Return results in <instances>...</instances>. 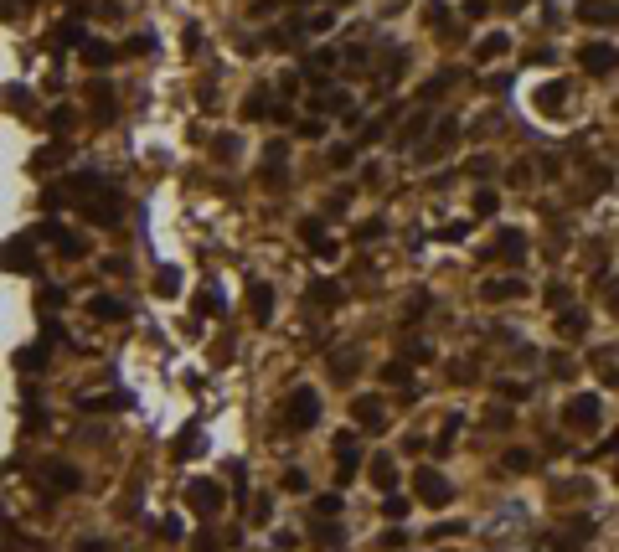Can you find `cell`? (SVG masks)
<instances>
[{
  "label": "cell",
  "mask_w": 619,
  "mask_h": 552,
  "mask_svg": "<svg viewBox=\"0 0 619 552\" xmlns=\"http://www.w3.org/2000/svg\"><path fill=\"white\" fill-rule=\"evenodd\" d=\"M480 294H485V305H500V299H511V294H526V284L521 279H491Z\"/></svg>",
  "instance_id": "30bf717a"
},
{
  "label": "cell",
  "mask_w": 619,
  "mask_h": 552,
  "mask_svg": "<svg viewBox=\"0 0 619 552\" xmlns=\"http://www.w3.org/2000/svg\"><path fill=\"white\" fill-rule=\"evenodd\" d=\"M511 42H506V31H491V36H485V42H480V52H475V62H491V57H500V52H506Z\"/></svg>",
  "instance_id": "d6986e66"
},
{
  "label": "cell",
  "mask_w": 619,
  "mask_h": 552,
  "mask_svg": "<svg viewBox=\"0 0 619 552\" xmlns=\"http://www.w3.org/2000/svg\"><path fill=\"white\" fill-rule=\"evenodd\" d=\"M351 413H357L361 428H382V398H357V403H351Z\"/></svg>",
  "instance_id": "8fae6325"
},
{
  "label": "cell",
  "mask_w": 619,
  "mask_h": 552,
  "mask_svg": "<svg viewBox=\"0 0 619 552\" xmlns=\"http://www.w3.org/2000/svg\"><path fill=\"white\" fill-rule=\"evenodd\" d=\"M382 382H387V387H403L408 382V366L403 361H387V366H382Z\"/></svg>",
  "instance_id": "cb8c5ba5"
},
{
  "label": "cell",
  "mask_w": 619,
  "mask_h": 552,
  "mask_svg": "<svg viewBox=\"0 0 619 552\" xmlns=\"http://www.w3.org/2000/svg\"><path fill=\"white\" fill-rule=\"evenodd\" d=\"M562 98H568V88H542V94H537V109L552 114V109H562Z\"/></svg>",
  "instance_id": "44dd1931"
},
{
  "label": "cell",
  "mask_w": 619,
  "mask_h": 552,
  "mask_svg": "<svg viewBox=\"0 0 619 552\" xmlns=\"http://www.w3.org/2000/svg\"><path fill=\"white\" fill-rule=\"evenodd\" d=\"M248 305H253V320H269L274 315V294L263 284H253V294H248Z\"/></svg>",
  "instance_id": "e0dca14e"
},
{
  "label": "cell",
  "mask_w": 619,
  "mask_h": 552,
  "mask_svg": "<svg viewBox=\"0 0 619 552\" xmlns=\"http://www.w3.org/2000/svg\"><path fill=\"white\" fill-rule=\"evenodd\" d=\"M6 269L10 274H31L36 269V253H31V243H26V238H10L6 243Z\"/></svg>",
  "instance_id": "9c48e42d"
},
{
  "label": "cell",
  "mask_w": 619,
  "mask_h": 552,
  "mask_svg": "<svg viewBox=\"0 0 619 552\" xmlns=\"http://www.w3.org/2000/svg\"><path fill=\"white\" fill-rule=\"evenodd\" d=\"M176 284H181V274H176V269H161V279H155V289H161V294H176Z\"/></svg>",
  "instance_id": "4316f807"
},
{
  "label": "cell",
  "mask_w": 619,
  "mask_h": 552,
  "mask_svg": "<svg viewBox=\"0 0 619 552\" xmlns=\"http://www.w3.org/2000/svg\"><path fill=\"white\" fill-rule=\"evenodd\" d=\"M372 480L382 485V491H392V485H398V465H392V459H377V465H372Z\"/></svg>",
  "instance_id": "ffe728a7"
},
{
  "label": "cell",
  "mask_w": 619,
  "mask_h": 552,
  "mask_svg": "<svg viewBox=\"0 0 619 552\" xmlns=\"http://www.w3.org/2000/svg\"><path fill=\"white\" fill-rule=\"evenodd\" d=\"M578 21L583 26H619V6L614 0H578Z\"/></svg>",
  "instance_id": "52a82bcc"
},
{
  "label": "cell",
  "mask_w": 619,
  "mask_h": 552,
  "mask_svg": "<svg viewBox=\"0 0 619 552\" xmlns=\"http://www.w3.org/2000/svg\"><path fill=\"white\" fill-rule=\"evenodd\" d=\"M480 258H506V264H521V258H526V238H521V232H500V238H495V248H485V253Z\"/></svg>",
  "instance_id": "ba28073f"
},
{
  "label": "cell",
  "mask_w": 619,
  "mask_h": 552,
  "mask_svg": "<svg viewBox=\"0 0 619 552\" xmlns=\"http://www.w3.org/2000/svg\"><path fill=\"white\" fill-rule=\"evenodd\" d=\"M310 299H315V305H325V310H336V305H341V289H336L331 279H315V284H310Z\"/></svg>",
  "instance_id": "4fadbf2b"
},
{
  "label": "cell",
  "mask_w": 619,
  "mask_h": 552,
  "mask_svg": "<svg viewBox=\"0 0 619 552\" xmlns=\"http://www.w3.org/2000/svg\"><path fill=\"white\" fill-rule=\"evenodd\" d=\"M413 491H418V501H424V506H449V501H454L449 480H444L439 470H428V465L413 475Z\"/></svg>",
  "instance_id": "7a4b0ae2"
},
{
  "label": "cell",
  "mask_w": 619,
  "mask_h": 552,
  "mask_svg": "<svg viewBox=\"0 0 619 552\" xmlns=\"http://www.w3.org/2000/svg\"><path fill=\"white\" fill-rule=\"evenodd\" d=\"M578 62H583V73L604 77V73H614V68H619V52H614L609 42H588L583 52H578Z\"/></svg>",
  "instance_id": "8992f818"
},
{
  "label": "cell",
  "mask_w": 619,
  "mask_h": 552,
  "mask_svg": "<svg viewBox=\"0 0 619 552\" xmlns=\"http://www.w3.org/2000/svg\"><path fill=\"white\" fill-rule=\"evenodd\" d=\"M583 325H588V315L568 305V310H562V320H558V331L568 336V341H578V336H583Z\"/></svg>",
  "instance_id": "9a60e30c"
},
{
  "label": "cell",
  "mask_w": 619,
  "mask_h": 552,
  "mask_svg": "<svg viewBox=\"0 0 619 552\" xmlns=\"http://www.w3.org/2000/svg\"><path fill=\"white\" fill-rule=\"evenodd\" d=\"M315 418H320V392L315 387H289V398H284V428L289 433H305V428H315Z\"/></svg>",
  "instance_id": "6da1fadb"
},
{
  "label": "cell",
  "mask_w": 619,
  "mask_h": 552,
  "mask_svg": "<svg viewBox=\"0 0 619 552\" xmlns=\"http://www.w3.org/2000/svg\"><path fill=\"white\" fill-rule=\"evenodd\" d=\"M382 516H387V521H403V516H408V501L387 491V501H382Z\"/></svg>",
  "instance_id": "603a6c76"
},
{
  "label": "cell",
  "mask_w": 619,
  "mask_h": 552,
  "mask_svg": "<svg viewBox=\"0 0 619 552\" xmlns=\"http://www.w3.org/2000/svg\"><path fill=\"white\" fill-rule=\"evenodd\" d=\"M88 315H94V320H124V299H114V294H94Z\"/></svg>",
  "instance_id": "7c38bea8"
},
{
  "label": "cell",
  "mask_w": 619,
  "mask_h": 552,
  "mask_svg": "<svg viewBox=\"0 0 619 552\" xmlns=\"http://www.w3.org/2000/svg\"><path fill=\"white\" fill-rule=\"evenodd\" d=\"M263 109H269V98H263V94H253V98H248V103H243V114H248V119H258V114H263Z\"/></svg>",
  "instance_id": "f546056e"
},
{
  "label": "cell",
  "mask_w": 619,
  "mask_h": 552,
  "mask_svg": "<svg viewBox=\"0 0 619 552\" xmlns=\"http://www.w3.org/2000/svg\"><path fill=\"white\" fill-rule=\"evenodd\" d=\"M336 511H341V495H320V501H315V516L320 521H331Z\"/></svg>",
  "instance_id": "484cf974"
},
{
  "label": "cell",
  "mask_w": 619,
  "mask_h": 552,
  "mask_svg": "<svg viewBox=\"0 0 619 552\" xmlns=\"http://www.w3.org/2000/svg\"><path fill=\"white\" fill-rule=\"evenodd\" d=\"M83 62H88V68H109V62H114V47L109 42H88L83 47Z\"/></svg>",
  "instance_id": "2e32d148"
},
{
  "label": "cell",
  "mask_w": 619,
  "mask_h": 552,
  "mask_svg": "<svg viewBox=\"0 0 619 552\" xmlns=\"http://www.w3.org/2000/svg\"><path fill=\"white\" fill-rule=\"evenodd\" d=\"M599 418H604L599 392H583V398H573V403H568V428L588 433V428H599Z\"/></svg>",
  "instance_id": "5b68a950"
},
{
  "label": "cell",
  "mask_w": 619,
  "mask_h": 552,
  "mask_svg": "<svg viewBox=\"0 0 619 552\" xmlns=\"http://www.w3.org/2000/svg\"><path fill=\"white\" fill-rule=\"evenodd\" d=\"M47 485H57V491H77V470L73 465H52L47 470Z\"/></svg>",
  "instance_id": "ac0fdd59"
},
{
  "label": "cell",
  "mask_w": 619,
  "mask_h": 552,
  "mask_svg": "<svg viewBox=\"0 0 619 552\" xmlns=\"http://www.w3.org/2000/svg\"><path fill=\"white\" fill-rule=\"evenodd\" d=\"M186 506L196 511V516H217L222 511V485L217 480H191L186 485Z\"/></svg>",
  "instance_id": "3957f363"
},
{
  "label": "cell",
  "mask_w": 619,
  "mask_h": 552,
  "mask_svg": "<svg viewBox=\"0 0 619 552\" xmlns=\"http://www.w3.org/2000/svg\"><path fill=\"white\" fill-rule=\"evenodd\" d=\"M191 552H217V542H212V532H202V537H196V542H191Z\"/></svg>",
  "instance_id": "836d02e7"
},
{
  "label": "cell",
  "mask_w": 619,
  "mask_h": 552,
  "mask_svg": "<svg viewBox=\"0 0 619 552\" xmlns=\"http://www.w3.org/2000/svg\"><path fill=\"white\" fill-rule=\"evenodd\" d=\"M299 238H305V243H315V238H320V222H315V217H305V222H299Z\"/></svg>",
  "instance_id": "1f68e13d"
},
{
  "label": "cell",
  "mask_w": 619,
  "mask_h": 552,
  "mask_svg": "<svg viewBox=\"0 0 619 552\" xmlns=\"http://www.w3.org/2000/svg\"><path fill=\"white\" fill-rule=\"evenodd\" d=\"M532 465H537V459H532V449H511V454H506V470H521V475H526Z\"/></svg>",
  "instance_id": "d4e9b609"
},
{
  "label": "cell",
  "mask_w": 619,
  "mask_h": 552,
  "mask_svg": "<svg viewBox=\"0 0 619 552\" xmlns=\"http://www.w3.org/2000/svg\"><path fill=\"white\" fill-rule=\"evenodd\" d=\"M88 217H94V222H114V217H119V202H114V196H94V202H88Z\"/></svg>",
  "instance_id": "5bb4252c"
},
{
  "label": "cell",
  "mask_w": 619,
  "mask_h": 552,
  "mask_svg": "<svg viewBox=\"0 0 619 552\" xmlns=\"http://www.w3.org/2000/svg\"><path fill=\"white\" fill-rule=\"evenodd\" d=\"M77 552H109L103 542H77Z\"/></svg>",
  "instance_id": "e575fe53"
},
{
  "label": "cell",
  "mask_w": 619,
  "mask_h": 552,
  "mask_svg": "<svg viewBox=\"0 0 619 552\" xmlns=\"http://www.w3.org/2000/svg\"><path fill=\"white\" fill-rule=\"evenodd\" d=\"M42 361H47V351H42V346H26V351H16V366H26V372H36Z\"/></svg>",
  "instance_id": "7402d4cb"
},
{
  "label": "cell",
  "mask_w": 619,
  "mask_h": 552,
  "mask_svg": "<svg viewBox=\"0 0 619 552\" xmlns=\"http://www.w3.org/2000/svg\"><path fill=\"white\" fill-rule=\"evenodd\" d=\"M614 449H619V428L609 433V444H604V454H614Z\"/></svg>",
  "instance_id": "d590c367"
},
{
  "label": "cell",
  "mask_w": 619,
  "mask_h": 552,
  "mask_svg": "<svg viewBox=\"0 0 619 552\" xmlns=\"http://www.w3.org/2000/svg\"><path fill=\"white\" fill-rule=\"evenodd\" d=\"M495 212V191H475V217H491Z\"/></svg>",
  "instance_id": "83f0119b"
},
{
  "label": "cell",
  "mask_w": 619,
  "mask_h": 552,
  "mask_svg": "<svg viewBox=\"0 0 619 552\" xmlns=\"http://www.w3.org/2000/svg\"><path fill=\"white\" fill-rule=\"evenodd\" d=\"M547 305H552V310H568V289L552 284V289H547Z\"/></svg>",
  "instance_id": "f1b7e54d"
},
{
  "label": "cell",
  "mask_w": 619,
  "mask_h": 552,
  "mask_svg": "<svg viewBox=\"0 0 619 552\" xmlns=\"http://www.w3.org/2000/svg\"><path fill=\"white\" fill-rule=\"evenodd\" d=\"M150 47H155V36H150V31H144V36H135V42H129L124 52H135V57H140V52H150Z\"/></svg>",
  "instance_id": "d6a6232c"
},
{
  "label": "cell",
  "mask_w": 619,
  "mask_h": 552,
  "mask_svg": "<svg viewBox=\"0 0 619 552\" xmlns=\"http://www.w3.org/2000/svg\"><path fill=\"white\" fill-rule=\"evenodd\" d=\"M357 465H361V444H357V433H351V428H341L336 433V480L346 485L351 475H357Z\"/></svg>",
  "instance_id": "277c9868"
},
{
  "label": "cell",
  "mask_w": 619,
  "mask_h": 552,
  "mask_svg": "<svg viewBox=\"0 0 619 552\" xmlns=\"http://www.w3.org/2000/svg\"><path fill=\"white\" fill-rule=\"evenodd\" d=\"M315 542H320V547H336V542H341V532L331 527V521H325V527H320V532H315Z\"/></svg>",
  "instance_id": "4dcf8cb0"
}]
</instances>
